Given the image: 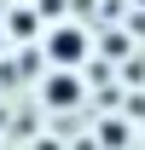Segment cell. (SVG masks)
Segmentation results:
<instances>
[{"label":"cell","mask_w":145,"mask_h":150,"mask_svg":"<svg viewBox=\"0 0 145 150\" xmlns=\"http://www.w3.org/2000/svg\"><path fill=\"white\" fill-rule=\"evenodd\" d=\"M87 52H93V35L81 29V23L58 18V23H47V29H41V58H47L52 69H81V64H87Z\"/></svg>","instance_id":"cell-1"},{"label":"cell","mask_w":145,"mask_h":150,"mask_svg":"<svg viewBox=\"0 0 145 150\" xmlns=\"http://www.w3.org/2000/svg\"><path fill=\"white\" fill-rule=\"evenodd\" d=\"M41 104L47 110H75L81 104V75L75 69H47L41 75Z\"/></svg>","instance_id":"cell-2"},{"label":"cell","mask_w":145,"mask_h":150,"mask_svg":"<svg viewBox=\"0 0 145 150\" xmlns=\"http://www.w3.org/2000/svg\"><path fill=\"white\" fill-rule=\"evenodd\" d=\"M0 29H6V46H35L47 23H41L35 6H6V12H0Z\"/></svg>","instance_id":"cell-3"},{"label":"cell","mask_w":145,"mask_h":150,"mask_svg":"<svg viewBox=\"0 0 145 150\" xmlns=\"http://www.w3.org/2000/svg\"><path fill=\"white\" fill-rule=\"evenodd\" d=\"M99 144L122 150V144H128V127H122V121H105V127H99Z\"/></svg>","instance_id":"cell-4"},{"label":"cell","mask_w":145,"mask_h":150,"mask_svg":"<svg viewBox=\"0 0 145 150\" xmlns=\"http://www.w3.org/2000/svg\"><path fill=\"white\" fill-rule=\"evenodd\" d=\"M6 52H12V46H6V29H0V58H6Z\"/></svg>","instance_id":"cell-5"},{"label":"cell","mask_w":145,"mask_h":150,"mask_svg":"<svg viewBox=\"0 0 145 150\" xmlns=\"http://www.w3.org/2000/svg\"><path fill=\"white\" fill-rule=\"evenodd\" d=\"M134 6H139V12H145V0H134Z\"/></svg>","instance_id":"cell-6"}]
</instances>
